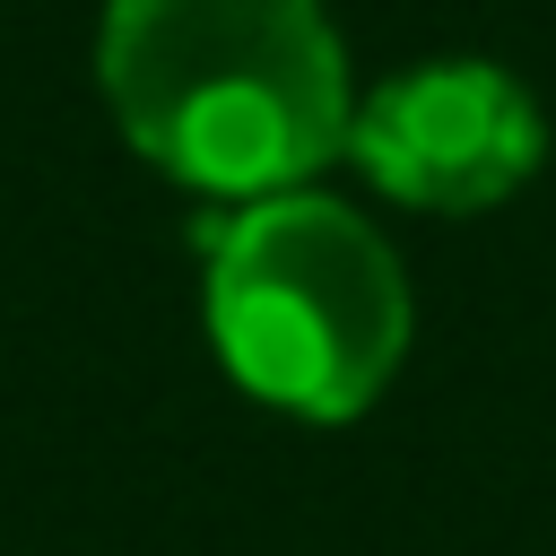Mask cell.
<instances>
[{
    "label": "cell",
    "instance_id": "cell-1",
    "mask_svg": "<svg viewBox=\"0 0 556 556\" xmlns=\"http://www.w3.org/2000/svg\"><path fill=\"white\" fill-rule=\"evenodd\" d=\"M96 78L148 165L226 200L295 191L356 122L321 0H104Z\"/></svg>",
    "mask_w": 556,
    "mask_h": 556
},
{
    "label": "cell",
    "instance_id": "cell-2",
    "mask_svg": "<svg viewBox=\"0 0 556 556\" xmlns=\"http://www.w3.org/2000/svg\"><path fill=\"white\" fill-rule=\"evenodd\" d=\"M208 339L252 400L339 426L408 348V278L356 208L269 191L208 226Z\"/></svg>",
    "mask_w": 556,
    "mask_h": 556
},
{
    "label": "cell",
    "instance_id": "cell-3",
    "mask_svg": "<svg viewBox=\"0 0 556 556\" xmlns=\"http://www.w3.org/2000/svg\"><path fill=\"white\" fill-rule=\"evenodd\" d=\"M539 104L521 96V78L486 70V61H434L408 70L391 87H374L348 122V156L408 208H495L539 174Z\"/></svg>",
    "mask_w": 556,
    "mask_h": 556
}]
</instances>
